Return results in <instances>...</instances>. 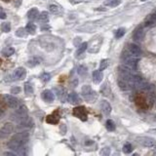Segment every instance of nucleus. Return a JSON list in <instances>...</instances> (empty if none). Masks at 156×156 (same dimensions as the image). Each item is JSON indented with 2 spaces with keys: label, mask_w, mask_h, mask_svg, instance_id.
Masks as SVG:
<instances>
[{
  "label": "nucleus",
  "mask_w": 156,
  "mask_h": 156,
  "mask_svg": "<svg viewBox=\"0 0 156 156\" xmlns=\"http://www.w3.org/2000/svg\"><path fill=\"white\" fill-rule=\"evenodd\" d=\"M5 99V103H7L8 106L12 108H17L19 105V100L17 99L16 97L12 96V95H5L4 96Z\"/></svg>",
  "instance_id": "obj_12"
},
{
  "label": "nucleus",
  "mask_w": 156,
  "mask_h": 156,
  "mask_svg": "<svg viewBox=\"0 0 156 156\" xmlns=\"http://www.w3.org/2000/svg\"><path fill=\"white\" fill-rule=\"evenodd\" d=\"M21 92V89L20 87H14L11 89V94H19Z\"/></svg>",
  "instance_id": "obj_42"
},
{
  "label": "nucleus",
  "mask_w": 156,
  "mask_h": 156,
  "mask_svg": "<svg viewBox=\"0 0 156 156\" xmlns=\"http://www.w3.org/2000/svg\"><path fill=\"white\" fill-rule=\"evenodd\" d=\"M25 92L27 96H31V95L33 94V87H32V84H31V83H30V82L25 83Z\"/></svg>",
  "instance_id": "obj_26"
},
{
  "label": "nucleus",
  "mask_w": 156,
  "mask_h": 156,
  "mask_svg": "<svg viewBox=\"0 0 156 156\" xmlns=\"http://www.w3.org/2000/svg\"><path fill=\"white\" fill-rule=\"evenodd\" d=\"M117 83H118V86H119V88L122 91H128V90H130V89H132L128 79H125V78L119 77V78H118Z\"/></svg>",
  "instance_id": "obj_14"
},
{
  "label": "nucleus",
  "mask_w": 156,
  "mask_h": 156,
  "mask_svg": "<svg viewBox=\"0 0 156 156\" xmlns=\"http://www.w3.org/2000/svg\"><path fill=\"white\" fill-rule=\"evenodd\" d=\"M121 4V0H106L105 5L108 7H117Z\"/></svg>",
  "instance_id": "obj_24"
},
{
  "label": "nucleus",
  "mask_w": 156,
  "mask_h": 156,
  "mask_svg": "<svg viewBox=\"0 0 156 156\" xmlns=\"http://www.w3.org/2000/svg\"><path fill=\"white\" fill-rule=\"evenodd\" d=\"M103 77V74L100 69H98V70H95L93 72V81L95 84H99V83L102 82Z\"/></svg>",
  "instance_id": "obj_20"
},
{
  "label": "nucleus",
  "mask_w": 156,
  "mask_h": 156,
  "mask_svg": "<svg viewBox=\"0 0 156 156\" xmlns=\"http://www.w3.org/2000/svg\"><path fill=\"white\" fill-rule=\"evenodd\" d=\"M132 150H133V146H132L131 143H127L124 144V146H123V152L124 153L128 154V153H131L132 152Z\"/></svg>",
  "instance_id": "obj_37"
},
{
  "label": "nucleus",
  "mask_w": 156,
  "mask_h": 156,
  "mask_svg": "<svg viewBox=\"0 0 156 156\" xmlns=\"http://www.w3.org/2000/svg\"><path fill=\"white\" fill-rule=\"evenodd\" d=\"M144 35H145V31H144L143 27L141 25H138L135 28L134 32H133V39L136 41H141L144 38Z\"/></svg>",
  "instance_id": "obj_11"
},
{
  "label": "nucleus",
  "mask_w": 156,
  "mask_h": 156,
  "mask_svg": "<svg viewBox=\"0 0 156 156\" xmlns=\"http://www.w3.org/2000/svg\"><path fill=\"white\" fill-rule=\"evenodd\" d=\"M46 121H47L48 123H50V124H57L60 121L59 113H58V112H54V113H52L51 115L47 116V118H46Z\"/></svg>",
  "instance_id": "obj_21"
},
{
  "label": "nucleus",
  "mask_w": 156,
  "mask_h": 156,
  "mask_svg": "<svg viewBox=\"0 0 156 156\" xmlns=\"http://www.w3.org/2000/svg\"><path fill=\"white\" fill-rule=\"evenodd\" d=\"M100 109H102L103 114L106 115V116H108V115L111 113L112 108H111L110 103H109L108 100H103L100 102Z\"/></svg>",
  "instance_id": "obj_15"
},
{
  "label": "nucleus",
  "mask_w": 156,
  "mask_h": 156,
  "mask_svg": "<svg viewBox=\"0 0 156 156\" xmlns=\"http://www.w3.org/2000/svg\"><path fill=\"white\" fill-rule=\"evenodd\" d=\"M3 155H4V156H6V155H8V156H16V153H13V152H5V153H3Z\"/></svg>",
  "instance_id": "obj_45"
},
{
  "label": "nucleus",
  "mask_w": 156,
  "mask_h": 156,
  "mask_svg": "<svg viewBox=\"0 0 156 156\" xmlns=\"http://www.w3.org/2000/svg\"><path fill=\"white\" fill-rule=\"evenodd\" d=\"M28 138H30L28 132L25 131V130H22V132L13 136L12 138L7 143V145L11 150L16 151L17 154H25L24 145L27 143Z\"/></svg>",
  "instance_id": "obj_1"
},
{
  "label": "nucleus",
  "mask_w": 156,
  "mask_h": 156,
  "mask_svg": "<svg viewBox=\"0 0 156 156\" xmlns=\"http://www.w3.org/2000/svg\"><path fill=\"white\" fill-rule=\"evenodd\" d=\"M42 99L47 103H52L55 99V96L53 94V92L50 90H45L42 93Z\"/></svg>",
  "instance_id": "obj_19"
},
{
  "label": "nucleus",
  "mask_w": 156,
  "mask_h": 156,
  "mask_svg": "<svg viewBox=\"0 0 156 156\" xmlns=\"http://www.w3.org/2000/svg\"><path fill=\"white\" fill-rule=\"evenodd\" d=\"M128 51L135 57H140L143 54V51H141V47H138L137 44H133V43L128 45Z\"/></svg>",
  "instance_id": "obj_13"
},
{
  "label": "nucleus",
  "mask_w": 156,
  "mask_h": 156,
  "mask_svg": "<svg viewBox=\"0 0 156 156\" xmlns=\"http://www.w3.org/2000/svg\"><path fill=\"white\" fill-rule=\"evenodd\" d=\"M14 53H15V50H14V48L12 47H7L2 50V55H3L4 57H10V56H12V55H14Z\"/></svg>",
  "instance_id": "obj_27"
},
{
  "label": "nucleus",
  "mask_w": 156,
  "mask_h": 156,
  "mask_svg": "<svg viewBox=\"0 0 156 156\" xmlns=\"http://www.w3.org/2000/svg\"><path fill=\"white\" fill-rule=\"evenodd\" d=\"M82 96L87 103H95L98 100V93L91 88L90 85H84L81 89Z\"/></svg>",
  "instance_id": "obj_3"
},
{
  "label": "nucleus",
  "mask_w": 156,
  "mask_h": 156,
  "mask_svg": "<svg viewBox=\"0 0 156 156\" xmlns=\"http://www.w3.org/2000/svg\"><path fill=\"white\" fill-rule=\"evenodd\" d=\"M15 77H17V79L19 80H24L25 76H27V70L24 68V67H18L15 70Z\"/></svg>",
  "instance_id": "obj_18"
},
{
  "label": "nucleus",
  "mask_w": 156,
  "mask_h": 156,
  "mask_svg": "<svg viewBox=\"0 0 156 156\" xmlns=\"http://www.w3.org/2000/svg\"><path fill=\"white\" fill-rule=\"evenodd\" d=\"M27 34H30V33L27 32V28L20 27L19 30H17V31H16V35L18 37H22H22H27Z\"/></svg>",
  "instance_id": "obj_25"
},
{
  "label": "nucleus",
  "mask_w": 156,
  "mask_h": 156,
  "mask_svg": "<svg viewBox=\"0 0 156 156\" xmlns=\"http://www.w3.org/2000/svg\"><path fill=\"white\" fill-rule=\"evenodd\" d=\"M138 143L144 147H154L156 146V141L149 137H141L138 138Z\"/></svg>",
  "instance_id": "obj_9"
},
{
  "label": "nucleus",
  "mask_w": 156,
  "mask_h": 156,
  "mask_svg": "<svg viewBox=\"0 0 156 156\" xmlns=\"http://www.w3.org/2000/svg\"><path fill=\"white\" fill-rule=\"evenodd\" d=\"M155 24H156V10L152 14H150L145 19V21H144V25L145 27H152Z\"/></svg>",
  "instance_id": "obj_17"
},
{
  "label": "nucleus",
  "mask_w": 156,
  "mask_h": 156,
  "mask_svg": "<svg viewBox=\"0 0 156 156\" xmlns=\"http://www.w3.org/2000/svg\"><path fill=\"white\" fill-rule=\"evenodd\" d=\"M49 10H50V12L52 14H59L60 11V6H58L56 4H51L50 6H49Z\"/></svg>",
  "instance_id": "obj_33"
},
{
  "label": "nucleus",
  "mask_w": 156,
  "mask_h": 156,
  "mask_svg": "<svg viewBox=\"0 0 156 156\" xmlns=\"http://www.w3.org/2000/svg\"><path fill=\"white\" fill-rule=\"evenodd\" d=\"M14 130H15V126L12 123H5L0 129V138H4L8 137L14 132Z\"/></svg>",
  "instance_id": "obj_6"
},
{
  "label": "nucleus",
  "mask_w": 156,
  "mask_h": 156,
  "mask_svg": "<svg viewBox=\"0 0 156 156\" xmlns=\"http://www.w3.org/2000/svg\"><path fill=\"white\" fill-rule=\"evenodd\" d=\"M100 91H102L103 96H109V94H110V89L108 88V83H105V84L103 85V87L100 88Z\"/></svg>",
  "instance_id": "obj_34"
},
{
  "label": "nucleus",
  "mask_w": 156,
  "mask_h": 156,
  "mask_svg": "<svg viewBox=\"0 0 156 156\" xmlns=\"http://www.w3.org/2000/svg\"><path fill=\"white\" fill-rule=\"evenodd\" d=\"M60 134H62V135H65L66 134V126H65V124H62V125L60 126Z\"/></svg>",
  "instance_id": "obj_41"
},
{
  "label": "nucleus",
  "mask_w": 156,
  "mask_h": 156,
  "mask_svg": "<svg viewBox=\"0 0 156 156\" xmlns=\"http://www.w3.org/2000/svg\"><path fill=\"white\" fill-rule=\"evenodd\" d=\"M38 16H39V12L36 8H31V9L27 12V18H28V20H30V21H33V20L37 19Z\"/></svg>",
  "instance_id": "obj_22"
},
{
  "label": "nucleus",
  "mask_w": 156,
  "mask_h": 156,
  "mask_svg": "<svg viewBox=\"0 0 156 156\" xmlns=\"http://www.w3.org/2000/svg\"><path fill=\"white\" fill-rule=\"evenodd\" d=\"M1 30H2L3 32L8 33L11 30V24H10V22H3L2 25H1Z\"/></svg>",
  "instance_id": "obj_36"
},
{
  "label": "nucleus",
  "mask_w": 156,
  "mask_h": 156,
  "mask_svg": "<svg viewBox=\"0 0 156 156\" xmlns=\"http://www.w3.org/2000/svg\"><path fill=\"white\" fill-rule=\"evenodd\" d=\"M88 72V69L85 65H79L77 68V73L80 75V76H85Z\"/></svg>",
  "instance_id": "obj_30"
},
{
  "label": "nucleus",
  "mask_w": 156,
  "mask_h": 156,
  "mask_svg": "<svg viewBox=\"0 0 156 156\" xmlns=\"http://www.w3.org/2000/svg\"><path fill=\"white\" fill-rule=\"evenodd\" d=\"M27 32L30 33V34H35L36 33V25L32 24V22H30V24H27Z\"/></svg>",
  "instance_id": "obj_28"
},
{
  "label": "nucleus",
  "mask_w": 156,
  "mask_h": 156,
  "mask_svg": "<svg viewBox=\"0 0 156 156\" xmlns=\"http://www.w3.org/2000/svg\"><path fill=\"white\" fill-rule=\"evenodd\" d=\"M103 42V38H100V36H96L95 38H93L90 42V47H89V52L90 53H97L100 50V44Z\"/></svg>",
  "instance_id": "obj_7"
},
{
  "label": "nucleus",
  "mask_w": 156,
  "mask_h": 156,
  "mask_svg": "<svg viewBox=\"0 0 156 156\" xmlns=\"http://www.w3.org/2000/svg\"><path fill=\"white\" fill-rule=\"evenodd\" d=\"M33 127V120L31 119L30 117H25V119H22V121H20L19 122V125H18V128L21 129V130H28V129H31Z\"/></svg>",
  "instance_id": "obj_10"
},
{
  "label": "nucleus",
  "mask_w": 156,
  "mask_h": 156,
  "mask_svg": "<svg viewBox=\"0 0 156 156\" xmlns=\"http://www.w3.org/2000/svg\"><path fill=\"white\" fill-rule=\"evenodd\" d=\"M108 65H109V60H108V59L103 60L102 62H100V69L102 71L105 70V69L108 66Z\"/></svg>",
  "instance_id": "obj_39"
},
{
  "label": "nucleus",
  "mask_w": 156,
  "mask_h": 156,
  "mask_svg": "<svg viewBox=\"0 0 156 156\" xmlns=\"http://www.w3.org/2000/svg\"><path fill=\"white\" fill-rule=\"evenodd\" d=\"M0 18H1L2 20H4L5 18H6V14L4 13L3 10H1V16H0Z\"/></svg>",
  "instance_id": "obj_46"
},
{
  "label": "nucleus",
  "mask_w": 156,
  "mask_h": 156,
  "mask_svg": "<svg viewBox=\"0 0 156 156\" xmlns=\"http://www.w3.org/2000/svg\"><path fill=\"white\" fill-rule=\"evenodd\" d=\"M100 154L109 155L110 154V148H109V147H105V148H103V150H100Z\"/></svg>",
  "instance_id": "obj_40"
},
{
  "label": "nucleus",
  "mask_w": 156,
  "mask_h": 156,
  "mask_svg": "<svg viewBox=\"0 0 156 156\" xmlns=\"http://www.w3.org/2000/svg\"><path fill=\"white\" fill-rule=\"evenodd\" d=\"M88 48V43H82L81 45L78 47V50H77V52H76V54L77 55H80V54H82L83 52L84 51H86V49Z\"/></svg>",
  "instance_id": "obj_38"
},
{
  "label": "nucleus",
  "mask_w": 156,
  "mask_h": 156,
  "mask_svg": "<svg viewBox=\"0 0 156 156\" xmlns=\"http://www.w3.org/2000/svg\"><path fill=\"white\" fill-rule=\"evenodd\" d=\"M121 60L124 65H126L127 66H129L130 68L133 69V70H136L138 67V60L137 59V57L133 56V55L130 53V52H124L121 56Z\"/></svg>",
  "instance_id": "obj_2"
},
{
  "label": "nucleus",
  "mask_w": 156,
  "mask_h": 156,
  "mask_svg": "<svg viewBox=\"0 0 156 156\" xmlns=\"http://www.w3.org/2000/svg\"><path fill=\"white\" fill-rule=\"evenodd\" d=\"M60 100L63 103V100H65V91H62L60 93Z\"/></svg>",
  "instance_id": "obj_43"
},
{
  "label": "nucleus",
  "mask_w": 156,
  "mask_h": 156,
  "mask_svg": "<svg viewBox=\"0 0 156 156\" xmlns=\"http://www.w3.org/2000/svg\"><path fill=\"white\" fill-rule=\"evenodd\" d=\"M80 42H81V38H80V37H78V38H75V40H74V45L77 46V43L79 44Z\"/></svg>",
  "instance_id": "obj_44"
},
{
  "label": "nucleus",
  "mask_w": 156,
  "mask_h": 156,
  "mask_svg": "<svg viewBox=\"0 0 156 156\" xmlns=\"http://www.w3.org/2000/svg\"><path fill=\"white\" fill-rule=\"evenodd\" d=\"M67 100L69 103H71V105H78L80 103H81V98L79 97V95L77 93H70L68 95L67 97Z\"/></svg>",
  "instance_id": "obj_16"
},
{
  "label": "nucleus",
  "mask_w": 156,
  "mask_h": 156,
  "mask_svg": "<svg viewBox=\"0 0 156 156\" xmlns=\"http://www.w3.org/2000/svg\"><path fill=\"white\" fill-rule=\"evenodd\" d=\"M27 108L25 105H20L18 108L16 109V111L14 112L13 114V118L14 120H16L17 122H20L22 119H25V117H27Z\"/></svg>",
  "instance_id": "obj_4"
},
{
  "label": "nucleus",
  "mask_w": 156,
  "mask_h": 156,
  "mask_svg": "<svg viewBox=\"0 0 156 156\" xmlns=\"http://www.w3.org/2000/svg\"><path fill=\"white\" fill-rule=\"evenodd\" d=\"M37 21L40 22H47L49 21V15L47 12H41L39 13V16L38 18H37Z\"/></svg>",
  "instance_id": "obj_23"
},
{
  "label": "nucleus",
  "mask_w": 156,
  "mask_h": 156,
  "mask_svg": "<svg viewBox=\"0 0 156 156\" xmlns=\"http://www.w3.org/2000/svg\"><path fill=\"white\" fill-rule=\"evenodd\" d=\"M72 113L75 117L79 118L81 121H86L87 120V117H88V114H87V110H86V108L84 106L80 105V106H77V108H75L73 109V111H72Z\"/></svg>",
  "instance_id": "obj_5"
},
{
  "label": "nucleus",
  "mask_w": 156,
  "mask_h": 156,
  "mask_svg": "<svg viewBox=\"0 0 156 156\" xmlns=\"http://www.w3.org/2000/svg\"><path fill=\"white\" fill-rule=\"evenodd\" d=\"M105 127H106V129H108L109 132H112V131H114V130H115V123L112 120L109 119V120L106 121Z\"/></svg>",
  "instance_id": "obj_32"
},
{
  "label": "nucleus",
  "mask_w": 156,
  "mask_h": 156,
  "mask_svg": "<svg viewBox=\"0 0 156 156\" xmlns=\"http://www.w3.org/2000/svg\"><path fill=\"white\" fill-rule=\"evenodd\" d=\"M39 63H40V60L39 59H37V58H32V59L30 60L27 63V65L30 66V67H34V66L38 65Z\"/></svg>",
  "instance_id": "obj_29"
},
{
  "label": "nucleus",
  "mask_w": 156,
  "mask_h": 156,
  "mask_svg": "<svg viewBox=\"0 0 156 156\" xmlns=\"http://www.w3.org/2000/svg\"><path fill=\"white\" fill-rule=\"evenodd\" d=\"M125 32H126V30H125V28H123V27L118 28V30L115 31V38H116V39H120L121 37L124 36Z\"/></svg>",
  "instance_id": "obj_31"
},
{
  "label": "nucleus",
  "mask_w": 156,
  "mask_h": 156,
  "mask_svg": "<svg viewBox=\"0 0 156 156\" xmlns=\"http://www.w3.org/2000/svg\"><path fill=\"white\" fill-rule=\"evenodd\" d=\"M4 2H8V1H10V0H3Z\"/></svg>",
  "instance_id": "obj_47"
},
{
  "label": "nucleus",
  "mask_w": 156,
  "mask_h": 156,
  "mask_svg": "<svg viewBox=\"0 0 156 156\" xmlns=\"http://www.w3.org/2000/svg\"><path fill=\"white\" fill-rule=\"evenodd\" d=\"M40 79L43 83H48L51 80V75L50 73H47V72H44L41 76H40Z\"/></svg>",
  "instance_id": "obj_35"
},
{
  "label": "nucleus",
  "mask_w": 156,
  "mask_h": 156,
  "mask_svg": "<svg viewBox=\"0 0 156 156\" xmlns=\"http://www.w3.org/2000/svg\"><path fill=\"white\" fill-rule=\"evenodd\" d=\"M133 71L134 70L130 68L129 66H127L126 65H122L118 67V74H119V77L125 78V79H129V78L132 76Z\"/></svg>",
  "instance_id": "obj_8"
}]
</instances>
